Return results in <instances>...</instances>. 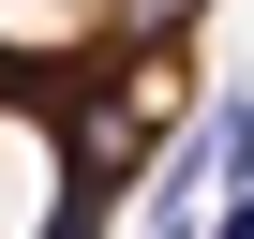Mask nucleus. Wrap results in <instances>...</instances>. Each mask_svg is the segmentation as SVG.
Segmentation results:
<instances>
[{
    "mask_svg": "<svg viewBox=\"0 0 254 239\" xmlns=\"http://www.w3.org/2000/svg\"><path fill=\"white\" fill-rule=\"evenodd\" d=\"M209 239H254V179H224V209H209Z\"/></svg>",
    "mask_w": 254,
    "mask_h": 239,
    "instance_id": "f257e3e1",
    "label": "nucleus"
}]
</instances>
